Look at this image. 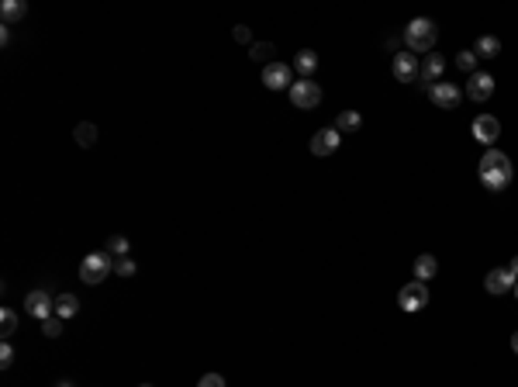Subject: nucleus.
<instances>
[{
	"mask_svg": "<svg viewBox=\"0 0 518 387\" xmlns=\"http://www.w3.org/2000/svg\"><path fill=\"white\" fill-rule=\"evenodd\" d=\"M294 70L301 73V80H311V77H315V70H318V52L301 48V52H297V59H294Z\"/></svg>",
	"mask_w": 518,
	"mask_h": 387,
	"instance_id": "obj_14",
	"label": "nucleus"
},
{
	"mask_svg": "<svg viewBox=\"0 0 518 387\" xmlns=\"http://www.w3.org/2000/svg\"><path fill=\"white\" fill-rule=\"evenodd\" d=\"M111 270H115V259H111L108 249L104 253H86L80 263V280L83 284H101Z\"/></svg>",
	"mask_w": 518,
	"mask_h": 387,
	"instance_id": "obj_3",
	"label": "nucleus"
},
{
	"mask_svg": "<svg viewBox=\"0 0 518 387\" xmlns=\"http://www.w3.org/2000/svg\"><path fill=\"white\" fill-rule=\"evenodd\" d=\"M359 125H363L359 111H342V114H339V122H335V129H339V131H356Z\"/></svg>",
	"mask_w": 518,
	"mask_h": 387,
	"instance_id": "obj_22",
	"label": "nucleus"
},
{
	"mask_svg": "<svg viewBox=\"0 0 518 387\" xmlns=\"http://www.w3.org/2000/svg\"><path fill=\"white\" fill-rule=\"evenodd\" d=\"M11 363H14V346H11V343H4V346H0V367L7 370Z\"/></svg>",
	"mask_w": 518,
	"mask_h": 387,
	"instance_id": "obj_29",
	"label": "nucleus"
},
{
	"mask_svg": "<svg viewBox=\"0 0 518 387\" xmlns=\"http://www.w3.org/2000/svg\"><path fill=\"white\" fill-rule=\"evenodd\" d=\"M128 249H131V246H128V239H124V235H111V239H108V253H111V256H128Z\"/></svg>",
	"mask_w": 518,
	"mask_h": 387,
	"instance_id": "obj_25",
	"label": "nucleus"
},
{
	"mask_svg": "<svg viewBox=\"0 0 518 387\" xmlns=\"http://www.w3.org/2000/svg\"><path fill=\"white\" fill-rule=\"evenodd\" d=\"M512 349L518 353V332H512Z\"/></svg>",
	"mask_w": 518,
	"mask_h": 387,
	"instance_id": "obj_32",
	"label": "nucleus"
},
{
	"mask_svg": "<svg viewBox=\"0 0 518 387\" xmlns=\"http://www.w3.org/2000/svg\"><path fill=\"white\" fill-rule=\"evenodd\" d=\"M263 84L270 86V90H290L294 86V70L287 66V63H270V66H263Z\"/></svg>",
	"mask_w": 518,
	"mask_h": 387,
	"instance_id": "obj_8",
	"label": "nucleus"
},
{
	"mask_svg": "<svg viewBox=\"0 0 518 387\" xmlns=\"http://www.w3.org/2000/svg\"><path fill=\"white\" fill-rule=\"evenodd\" d=\"M138 387H153V384H138Z\"/></svg>",
	"mask_w": 518,
	"mask_h": 387,
	"instance_id": "obj_35",
	"label": "nucleus"
},
{
	"mask_svg": "<svg viewBox=\"0 0 518 387\" xmlns=\"http://www.w3.org/2000/svg\"><path fill=\"white\" fill-rule=\"evenodd\" d=\"M398 304H401V311H422V308L429 304V287H425L422 280L404 284L401 294H398Z\"/></svg>",
	"mask_w": 518,
	"mask_h": 387,
	"instance_id": "obj_5",
	"label": "nucleus"
},
{
	"mask_svg": "<svg viewBox=\"0 0 518 387\" xmlns=\"http://www.w3.org/2000/svg\"><path fill=\"white\" fill-rule=\"evenodd\" d=\"M198 387H225V377L221 374H204Z\"/></svg>",
	"mask_w": 518,
	"mask_h": 387,
	"instance_id": "obj_30",
	"label": "nucleus"
},
{
	"mask_svg": "<svg viewBox=\"0 0 518 387\" xmlns=\"http://www.w3.org/2000/svg\"><path fill=\"white\" fill-rule=\"evenodd\" d=\"M290 104L301 107V111H311L321 104V86L315 80H294L290 86Z\"/></svg>",
	"mask_w": 518,
	"mask_h": 387,
	"instance_id": "obj_4",
	"label": "nucleus"
},
{
	"mask_svg": "<svg viewBox=\"0 0 518 387\" xmlns=\"http://www.w3.org/2000/svg\"><path fill=\"white\" fill-rule=\"evenodd\" d=\"M25 311H28L32 318L45 322V318H52V315H56V301H52L45 291H32V294L25 298Z\"/></svg>",
	"mask_w": 518,
	"mask_h": 387,
	"instance_id": "obj_9",
	"label": "nucleus"
},
{
	"mask_svg": "<svg viewBox=\"0 0 518 387\" xmlns=\"http://www.w3.org/2000/svg\"><path fill=\"white\" fill-rule=\"evenodd\" d=\"M391 73H394L398 84H415V80L422 77V63H418L415 55H408V52H398L394 63H391Z\"/></svg>",
	"mask_w": 518,
	"mask_h": 387,
	"instance_id": "obj_6",
	"label": "nucleus"
},
{
	"mask_svg": "<svg viewBox=\"0 0 518 387\" xmlns=\"http://www.w3.org/2000/svg\"><path fill=\"white\" fill-rule=\"evenodd\" d=\"M456 66L463 70V73H477V52H470V48H463V52H456Z\"/></svg>",
	"mask_w": 518,
	"mask_h": 387,
	"instance_id": "obj_21",
	"label": "nucleus"
},
{
	"mask_svg": "<svg viewBox=\"0 0 518 387\" xmlns=\"http://www.w3.org/2000/svg\"><path fill=\"white\" fill-rule=\"evenodd\" d=\"M442 70H446V59L442 55H425V63H422V77L418 80H425L429 86H436L439 84V77H442Z\"/></svg>",
	"mask_w": 518,
	"mask_h": 387,
	"instance_id": "obj_15",
	"label": "nucleus"
},
{
	"mask_svg": "<svg viewBox=\"0 0 518 387\" xmlns=\"http://www.w3.org/2000/svg\"><path fill=\"white\" fill-rule=\"evenodd\" d=\"M232 39L239 45H252V32L245 28V25H235V32H232Z\"/></svg>",
	"mask_w": 518,
	"mask_h": 387,
	"instance_id": "obj_28",
	"label": "nucleus"
},
{
	"mask_svg": "<svg viewBox=\"0 0 518 387\" xmlns=\"http://www.w3.org/2000/svg\"><path fill=\"white\" fill-rule=\"evenodd\" d=\"M508 270H512V277H515V280H518V256L512 259V263H508Z\"/></svg>",
	"mask_w": 518,
	"mask_h": 387,
	"instance_id": "obj_31",
	"label": "nucleus"
},
{
	"mask_svg": "<svg viewBox=\"0 0 518 387\" xmlns=\"http://www.w3.org/2000/svg\"><path fill=\"white\" fill-rule=\"evenodd\" d=\"M477 170H480V183H484L491 194H501V190L512 183V176H515L512 159H508L505 152H498V149H487V152H484Z\"/></svg>",
	"mask_w": 518,
	"mask_h": 387,
	"instance_id": "obj_1",
	"label": "nucleus"
},
{
	"mask_svg": "<svg viewBox=\"0 0 518 387\" xmlns=\"http://www.w3.org/2000/svg\"><path fill=\"white\" fill-rule=\"evenodd\" d=\"M498 135H501V122L498 118H491V114H480V118H474V138H477L480 145H494L498 142Z\"/></svg>",
	"mask_w": 518,
	"mask_h": 387,
	"instance_id": "obj_10",
	"label": "nucleus"
},
{
	"mask_svg": "<svg viewBox=\"0 0 518 387\" xmlns=\"http://www.w3.org/2000/svg\"><path fill=\"white\" fill-rule=\"evenodd\" d=\"M25 14H28V4H25V0H4V4H0V18H4L7 28H11L14 21H25Z\"/></svg>",
	"mask_w": 518,
	"mask_h": 387,
	"instance_id": "obj_16",
	"label": "nucleus"
},
{
	"mask_svg": "<svg viewBox=\"0 0 518 387\" xmlns=\"http://www.w3.org/2000/svg\"><path fill=\"white\" fill-rule=\"evenodd\" d=\"M439 273V259L436 256H429V253H422V256L415 259V277L422 280V284H429L432 277Z\"/></svg>",
	"mask_w": 518,
	"mask_h": 387,
	"instance_id": "obj_17",
	"label": "nucleus"
},
{
	"mask_svg": "<svg viewBox=\"0 0 518 387\" xmlns=\"http://www.w3.org/2000/svg\"><path fill=\"white\" fill-rule=\"evenodd\" d=\"M135 270H138V266H135V259L131 256L115 259V273H118V277H135Z\"/></svg>",
	"mask_w": 518,
	"mask_h": 387,
	"instance_id": "obj_27",
	"label": "nucleus"
},
{
	"mask_svg": "<svg viewBox=\"0 0 518 387\" xmlns=\"http://www.w3.org/2000/svg\"><path fill=\"white\" fill-rule=\"evenodd\" d=\"M429 97H432V104H436V107H446V111L460 107V100H463L460 86H453V84H436V86H429Z\"/></svg>",
	"mask_w": 518,
	"mask_h": 387,
	"instance_id": "obj_11",
	"label": "nucleus"
},
{
	"mask_svg": "<svg viewBox=\"0 0 518 387\" xmlns=\"http://www.w3.org/2000/svg\"><path fill=\"white\" fill-rule=\"evenodd\" d=\"M77 311H80V301H77L73 294H59V298H56V315H59V318H73Z\"/></svg>",
	"mask_w": 518,
	"mask_h": 387,
	"instance_id": "obj_20",
	"label": "nucleus"
},
{
	"mask_svg": "<svg viewBox=\"0 0 518 387\" xmlns=\"http://www.w3.org/2000/svg\"><path fill=\"white\" fill-rule=\"evenodd\" d=\"M41 332H45L48 339H59V336H63V318H59V315L45 318V322H41Z\"/></svg>",
	"mask_w": 518,
	"mask_h": 387,
	"instance_id": "obj_26",
	"label": "nucleus"
},
{
	"mask_svg": "<svg viewBox=\"0 0 518 387\" xmlns=\"http://www.w3.org/2000/svg\"><path fill=\"white\" fill-rule=\"evenodd\" d=\"M56 387H77V384H73V381H59Z\"/></svg>",
	"mask_w": 518,
	"mask_h": 387,
	"instance_id": "obj_33",
	"label": "nucleus"
},
{
	"mask_svg": "<svg viewBox=\"0 0 518 387\" xmlns=\"http://www.w3.org/2000/svg\"><path fill=\"white\" fill-rule=\"evenodd\" d=\"M491 93H494V77H491V73H474L470 84H467V97L480 104V100H487Z\"/></svg>",
	"mask_w": 518,
	"mask_h": 387,
	"instance_id": "obj_13",
	"label": "nucleus"
},
{
	"mask_svg": "<svg viewBox=\"0 0 518 387\" xmlns=\"http://www.w3.org/2000/svg\"><path fill=\"white\" fill-rule=\"evenodd\" d=\"M249 52H252V59H256V63H266V66L273 63V59H270V55H273V45H270V42H252V45H249Z\"/></svg>",
	"mask_w": 518,
	"mask_h": 387,
	"instance_id": "obj_24",
	"label": "nucleus"
},
{
	"mask_svg": "<svg viewBox=\"0 0 518 387\" xmlns=\"http://www.w3.org/2000/svg\"><path fill=\"white\" fill-rule=\"evenodd\" d=\"M339 142H342V131L335 129H321V131H315V138H311V152L315 156H332L335 149H339Z\"/></svg>",
	"mask_w": 518,
	"mask_h": 387,
	"instance_id": "obj_12",
	"label": "nucleus"
},
{
	"mask_svg": "<svg viewBox=\"0 0 518 387\" xmlns=\"http://www.w3.org/2000/svg\"><path fill=\"white\" fill-rule=\"evenodd\" d=\"M515 298H518V280H515Z\"/></svg>",
	"mask_w": 518,
	"mask_h": 387,
	"instance_id": "obj_34",
	"label": "nucleus"
},
{
	"mask_svg": "<svg viewBox=\"0 0 518 387\" xmlns=\"http://www.w3.org/2000/svg\"><path fill=\"white\" fill-rule=\"evenodd\" d=\"M474 52H477V59H494V55L501 52V42H498L494 35H480V39H477V48H474Z\"/></svg>",
	"mask_w": 518,
	"mask_h": 387,
	"instance_id": "obj_18",
	"label": "nucleus"
},
{
	"mask_svg": "<svg viewBox=\"0 0 518 387\" xmlns=\"http://www.w3.org/2000/svg\"><path fill=\"white\" fill-rule=\"evenodd\" d=\"M484 287H487V294H508V291H515V277H512V270L508 266H494L487 277H484Z\"/></svg>",
	"mask_w": 518,
	"mask_h": 387,
	"instance_id": "obj_7",
	"label": "nucleus"
},
{
	"mask_svg": "<svg viewBox=\"0 0 518 387\" xmlns=\"http://www.w3.org/2000/svg\"><path fill=\"white\" fill-rule=\"evenodd\" d=\"M0 329H4V339H11V336L18 332V315H14L11 308L0 311Z\"/></svg>",
	"mask_w": 518,
	"mask_h": 387,
	"instance_id": "obj_23",
	"label": "nucleus"
},
{
	"mask_svg": "<svg viewBox=\"0 0 518 387\" xmlns=\"http://www.w3.org/2000/svg\"><path fill=\"white\" fill-rule=\"evenodd\" d=\"M73 138H77V145L90 149V145L97 142V125H90V122H80V125L73 129Z\"/></svg>",
	"mask_w": 518,
	"mask_h": 387,
	"instance_id": "obj_19",
	"label": "nucleus"
},
{
	"mask_svg": "<svg viewBox=\"0 0 518 387\" xmlns=\"http://www.w3.org/2000/svg\"><path fill=\"white\" fill-rule=\"evenodd\" d=\"M436 39H439V28H436V21H429V18H415L404 28V42H408L411 52H432Z\"/></svg>",
	"mask_w": 518,
	"mask_h": 387,
	"instance_id": "obj_2",
	"label": "nucleus"
}]
</instances>
